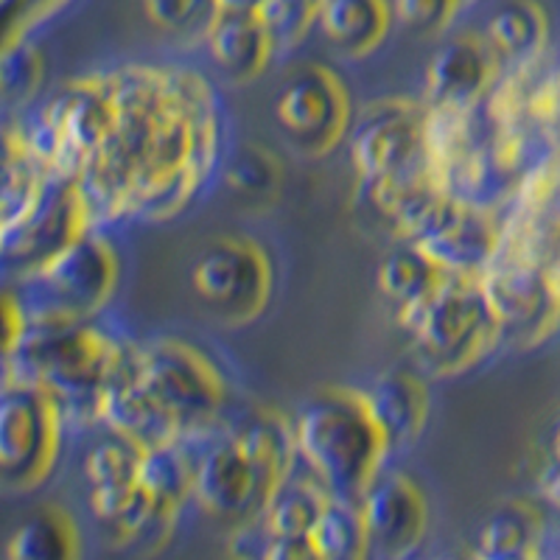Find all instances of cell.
Listing matches in <instances>:
<instances>
[{"label": "cell", "mask_w": 560, "mask_h": 560, "mask_svg": "<svg viewBox=\"0 0 560 560\" xmlns=\"http://www.w3.org/2000/svg\"><path fill=\"white\" fill-rule=\"evenodd\" d=\"M275 493L258 465L233 432L205 448L197 459L194 499L205 513L217 518H258Z\"/></svg>", "instance_id": "12"}, {"label": "cell", "mask_w": 560, "mask_h": 560, "mask_svg": "<svg viewBox=\"0 0 560 560\" xmlns=\"http://www.w3.org/2000/svg\"><path fill=\"white\" fill-rule=\"evenodd\" d=\"M7 555L14 560H62L79 555V533L65 510H37L9 538Z\"/></svg>", "instance_id": "28"}, {"label": "cell", "mask_w": 560, "mask_h": 560, "mask_svg": "<svg viewBox=\"0 0 560 560\" xmlns=\"http://www.w3.org/2000/svg\"><path fill=\"white\" fill-rule=\"evenodd\" d=\"M547 457L560 459V412L555 415L552 427H549V438H547Z\"/></svg>", "instance_id": "41"}, {"label": "cell", "mask_w": 560, "mask_h": 560, "mask_svg": "<svg viewBox=\"0 0 560 560\" xmlns=\"http://www.w3.org/2000/svg\"><path fill=\"white\" fill-rule=\"evenodd\" d=\"M298 457L334 499L359 502L382 471L387 440L370 412L368 393L323 389L294 420Z\"/></svg>", "instance_id": "3"}, {"label": "cell", "mask_w": 560, "mask_h": 560, "mask_svg": "<svg viewBox=\"0 0 560 560\" xmlns=\"http://www.w3.org/2000/svg\"><path fill=\"white\" fill-rule=\"evenodd\" d=\"M499 219H502L499 249L541 264L560 280V188L538 208L504 210Z\"/></svg>", "instance_id": "22"}, {"label": "cell", "mask_w": 560, "mask_h": 560, "mask_svg": "<svg viewBox=\"0 0 560 560\" xmlns=\"http://www.w3.org/2000/svg\"><path fill=\"white\" fill-rule=\"evenodd\" d=\"M143 3H147V14L154 26L168 28V32H183L197 23L205 9L217 12L213 0H143Z\"/></svg>", "instance_id": "36"}, {"label": "cell", "mask_w": 560, "mask_h": 560, "mask_svg": "<svg viewBox=\"0 0 560 560\" xmlns=\"http://www.w3.org/2000/svg\"><path fill=\"white\" fill-rule=\"evenodd\" d=\"M459 0H393L395 18L415 32H440L452 14L457 12Z\"/></svg>", "instance_id": "35"}, {"label": "cell", "mask_w": 560, "mask_h": 560, "mask_svg": "<svg viewBox=\"0 0 560 560\" xmlns=\"http://www.w3.org/2000/svg\"><path fill=\"white\" fill-rule=\"evenodd\" d=\"M138 482L147 490L160 513L174 516L194 497L197 482V459L185 452L179 440L149 446L140 454Z\"/></svg>", "instance_id": "23"}, {"label": "cell", "mask_w": 560, "mask_h": 560, "mask_svg": "<svg viewBox=\"0 0 560 560\" xmlns=\"http://www.w3.org/2000/svg\"><path fill=\"white\" fill-rule=\"evenodd\" d=\"M217 12H236V14H258L267 0H213Z\"/></svg>", "instance_id": "40"}, {"label": "cell", "mask_w": 560, "mask_h": 560, "mask_svg": "<svg viewBox=\"0 0 560 560\" xmlns=\"http://www.w3.org/2000/svg\"><path fill=\"white\" fill-rule=\"evenodd\" d=\"M121 261L113 244L90 230L48 261L20 275V303L28 325L84 323L107 306Z\"/></svg>", "instance_id": "5"}, {"label": "cell", "mask_w": 560, "mask_h": 560, "mask_svg": "<svg viewBox=\"0 0 560 560\" xmlns=\"http://www.w3.org/2000/svg\"><path fill=\"white\" fill-rule=\"evenodd\" d=\"M415 357L434 376H454L482 362L502 339L479 278L448 275L423 303L401 312Z\"/></svg>", "instance_id": "4"}, {"label": "cell", "mask_w": 560, "mask_h": 560, "mask_svg": "<svg viewBox=\"0 0 560 560\" xmlns=\"http://www.w3.org/2000/svg\"><path fill=\"white\" fill-rule=\"evenodd\" d=\"M48 188H51V174L28 152L23 135L9 129L7 160H3V236L34 217Z\"/></svg>", "instance_id": "24"}, {"label": "cell", "mask_w": 560, "mask_h": 560, "mask_svg": "<svg viewBox=\"0 0 560 560\" xmlns=\"http://www.w3.org/2000/svg\"><path fill=\"white\" fill-rule=\"evenodd\" d=\"M446 278V269L438 267L418 244L409 242L384 255V261L378 264V289L398 306V314L423 303Z\"/></svg>", "instance_id": "26"}, {"label": "cell", "mask_w": 560, "mask_h": 560, "mask_svg": "<svg viewBox=\"0 0 560 560\" xmlns=\"http://www.w3.org/2000/svg\"><path fill=\"white\" fill-rule=\"evenodd\" d=\"M314 555L325 560H353L370 552V535L359 502L328 499L312 535Z\"/></svg>", "instance_id": "29"}, {"label": "cell", "mask_w": 560, "mask_h": 560, "mask_svg": "<svg viewBox=\"0 0 560 560\" xmlns=\"http://www.w3.org/2000/svg\"><path fill=\"white\" fill-rule=\"evenodd\" d=\"M65 420L62 404L48 389L7 378L0 404V471L9 488L28 490L51 474Z\"/></svg>", "instance_id": "6"}, {"label": "cell", "mask_w": 560, "mask_h": 560, "mask_svg": "<svg viewBox=\"0 0 560 560\" xmlns=\"http://www.w3.org/2000/svg\"><path fill=\"white\" fill-rule=\"evenodd\" d=\"M368 524L370 549L382 555H407L427 538L429 504L420 485L404 471H387L373 479L359 499Z\"/></svg>", "instance_id": "14"}, {"label": "cell", "mask_w": 560, "mask_h": 560, "mask_svg": "<svg viewBox=\"0 0 560 560\" xmlns=\"http://www.w3.org/2000/svg\"><path fill=\"white\" fill-rule=\"evenodd\" d=\"M57 3H62V0H0V18H3V28H7L3 43L23 37V32L32 26V20L48 14Z\"/></svg>", "instance_id": "37"}, {"label": "cell", "mask_w": 560, "mask_h": 560, "mask_svg": "<svg viewBox=\"0 0 560 560\" xmlns=\"http://www.w3.org/2000/svg\"><path fill=\"white\" fill-rule=\"evenodd\" d=\"M208 48L228 77L244 82L267 68L275 39L258 14L217 12L208 26Z\"/></svg>", "instance_id": "19"}, {"label": "cell", "mask_w": 560, "mask_h": 560, "mask_svg": "<svg viewBox=\"0 0 560 560\" xmlns=\"http://www.w3.org/2000/svg\"><path fill=\"white\" fill-rule=\"evenodd\" d=\"M224 179L242 197H272L280 185V166L272 152L249 143L228 160Z\"/></svg>", "instance_id": "33"}, {"label": "cell", "mask_w": 560, "mask_h": 560, "mask_svg": "<svg viewBox=\"0 0 560 560\" xmlns=\"http://www.w3.org/2000/svg\"><path fill=\"white\" fill-rule=\"evenodd\" d=\"M328 499L331 493L319 482L289 477L269 497L267 508L258 518L272 538H308Z\"/></svg>", "instance_id": "27"}, {"label": "cell", "mask_w": 560, "mask_h": 560, "mask_svg": "<svg viewBox=\"0 0 560 560\" xmlns=\"http://www.w3.org/2000/svg\"><path fill=\"white\" fill-rule=\"evenodd\" d=\"M387 0H325L319 9V28L337 48L348 54H368L389 28Z\"/></svg>", "instance_id": "25"}, {"label": "cell", "mask_w": 560, "mask_h": 560, "mask_svg": "<svg viewBox=\"0 0 560 560\" xmlns=\"http://www.w3.org/2000/svg\"><path fill=\"white\" fill-rule=\"evenodd\" d=\"M93 213L79 183L51 179L43 205L34 210L26 224L3 236V255L9 264H18L20 275L48 261L51 255L88 236Z\"/></svg>", "instance_id": "13"}, {"label": "cell", "mask_w": 560, "mask_h": 560, "mask_svg": "<svg viewBox=\"0 0 560 560\" xmlns=\"http://www.w3.org/2000/svg\"><path fill=\"white\" fill-rule=\"evenodd\" d=\"M448 275L479 278L502 247V219L497 210L477 208L459 199L434 233L418 244Z\"/></svg>", "instance_id": "17"}, {"label": "cell", "mask_w": 560, "mask_h": 560, "mask_svg": "<svg viewBox=\"0 0 560 560\" xmlns=\"http://www.w3.org/2000/svg\"><path fill=\"white\" fill-rule=\"evenodd\" d=\"M303 558H317L308 538H272L269 560H303Z\"/></svg>", "instance_id": "39"}, {"label": "cell", "mask_w": 560, "mask_h": 560, "mask_svg": "<svg viewBox=\"0 0 560 560\" xmlns=\"http://www.w3.org/2000/svg\"><path fill=\"white\" fill-rule=\"evenodd\" d=\"M275 45H294L319 18L314 0H267L258 12Z\"/></svg>", "instance_id": "34"}, {"label": "cell", "mask_w": 560, "mask_h": 560, "mask_svg": "<svg viewBox=\"0 0 560 560\" xmlns=\"http://www.w3.org/2000/svg\"><path fill=\"white\" fill-rule=\"evenodd\" d=\"M485 39L508 70L544 59L549 43V18L535 0H508L488 18Z\"/></svg>", "instance_id": "20"}, {"label": "cell", "mask_w": 560, "mask_h": 560, "mask_svg": "<svg viewBox=\"0 0 560 560\" xmlns=\"http://www.w3.org/2000/svg\"><path fill=\"white\" fill-rule=\"evenodd\" d=\"M191 287L219 317L247 323L267 306L272 267L264 249L249 238H217L194 261Z\"/></svg>", "instance_id": "9"}, {"label": "cell", "mask_w": 560, "mask_h": 560, "mask_svg": "<svg viewBox=\"0 0 560 560\" xmlns=\"http://www.w3.org/2000/svg\"><path fill=\"white\" fill-rule=\"evenodd\" d=\"M129 348L84 323L28 325L26 337L7 350V378L37 384L62 404L65 418L96 423L102 395Z\"/></svg>", "instance_id": "2"}, {"label": "cell", "mask_w": 560, "mask_h": 560, "mask_svg": "<svg viewBox=\"0 0 560 560\" xmlns=\"http://www.w3.org/2000/svg\"><path fill=\"white\" fill-rule=\"evenodd\" d=\"M348 96L331 70L308 65L287 79L275 102L280 129L312 154H323L348 129Z\"/></svg>", "instance_id": "11"}, {"label": "cell", "mask_w": 560, "mask_h": 560, "mask_svg": "<svg viewBox=\"0 0 560 560\" xmlns=\"http://www.w3.org/2000/svg\"><path fill=\"white\" fill-rule=\"evenodd\" d=\"M479 287L502 328V339L533 348L560 328V280L541 264L499 249L479 275Z\"/></svg>", "instance_id": "8"}, {"label": "cell", "mask_w": 560, "mask_h": 560, "mask_svg": "<svg viewBox=\"0 0 560 560\" xmlns=\"http://www.w3.org/2000/svg\"><path fill=\"white\" fill-rule=\"evenodd\" d=\"M370 412L376 418L389 452L407 448L429 418V387L409 370H389L368 393Z\"/></svg>", "instance_id": "18"}, {"label": "cell", "mask_w": 560, "mask_h": 560, "mask_svg": "<svg viewBox=\"0 0 560 560\" xmlns=\"http://www.w3.org/2000/svg\"><path fill=\"white\" fill-rule=\"evenodd\" d=\"M544 518L529 502H508L479 524L474 535V558L482 560H522L541 552Z\"/></svg>", "instance_id": "21"}, {"label": "cell", "mask_w": 560, "mask_h": 560, "mask_svg": "<svg viewBox=\"0 0 560 560\" xmlns=\"http://www.w3.org/2000/svg\"><path fill=\"white\" fill-rule=\"evenodd\" d=\"M140 382L152 389L185 434L213 427L224 407V382L210 359L179 339L135 348Z\"/></svg>", "instance_id": "7"}, {"label": "cell", "mask_w": 560, "mask_h": 560, "mask_svg": "<svg viewBox=\"0 0 560 560\" xmlns=\"http://www.w3.org/2000/svg\"><path fill=\"white\" fill-rule=\"evenodd\" d=\"M98 420L109 432L132 440L140 448L185 438L183 427L174 420V415L154 398L147 384L140 382L138 364H135V348H129L124 364L104 389Z\"/></svg>", "instance_id": "16"}, {"label": "cell", "mask_w": 560, "mask_h": 560, "mask_svg": "<svg viewBox=\"0 0 560 560\" xmlns=\"http://www.w3.org/2000/svg\"><path fill=\"white\" fill-rule=\"evenodd\" d=\"M535 490H538L541 502L560 516V459H544L541 471L535 477Z\"/></svg>", "instance_id": "38"}, {"label": "cell", "mask_w": 560, "mask_h": 560, "mask_svg": "<svg viewBox=\"0 0 560 560\" xmlns=\"http://www.w3.org/2000/svg\"><path fill=\"white\" fill-rule=\"evenodd\" d=\"M45 82V59L37 45L23 37L3 43V96L12 104H28Z\"/></svg>", "instance_id": "32"}, {"label": "cell", "mask_w": 560, "mask_h": 560, "mask_svg": "<svg viewBox=\"0 0 560 560\" xmlns=\"http://www.w3.org/2000/svg\"><path fill=\"white\" fill-rule=\"evenodd\" d=\"M463 3H471V0H459V7H463Z\"/></svg>", "instance_id": "42"}, {"label": "cell", "mask_w": 560, "mask_h": 560, "mask_svg": "<svg viewBox=\"0 0 560 560\" xmlns=\"http://www.w3.org/2000/svg\"><path fill=\"white\" fill-rule=\"evenodd\" d=\"M143 448L132 440L121 438V434L109 432L107 440L96 443L84 454L82 471L88 479V488H98V485H115V482H135L138 479V465Z\"/></svg>", "instance_id": "31"}, {"label": "cell", "mask_w": 560, "mask_h": 560, "mask_svg": "<svg viewBox=\"0 0 560 560\" xmlns=\"http://www.w3.org/2000/svg\"><path fill=\"white\" fill-rule=\"evenodd\" d=\"M429 104L409 98H384L370 104L350 132V160L362 183L393 177L427 163L423 129Z\"/></svg>", "instance_id": "10"}, {"label": "cell", "mask_w": 560, "mask_h": 560, "mask_svg": "<svg viewBox=\"0 0 560 560\" xmlns=\"http://www.w3.org/2000/svg\"><path fill=\"white\" fill-rule=\"evenodd\" d=\"M518 84L522 118L544 132L560 129V65H544V59L524 68H513Z\"/></svg>", "instance_id": "30"}, {"label": "cell", "mask_w": 560, "mask_h": 560, "mask_svg": "<svg viewBox=\"0 0 560 560\" xmlns=\"http://www.w3.org/2000/svg\"><path fill=\"white\" fill-rule=\"evenodd\" d=\"M504 65L490 43L477 34H459L438 48L427 68V93L434 107H479Z\"/></svg>", "instance_id": "15"}, {"label": "cell", "mask_w": 560, "mask_h": 560, "mask_svg": "<svg viewBox=\"0 0 560 560\" xmlns=\"http://www.w3.org/2000/svg\"><path fill=\"white\" fill-rule=\"evenodd\" d=\"M115 132L79 179L93 219H168L197 197L219 154L208 82L183 68L127 65L109 73Z\"/></svg>", "instance_id": "1"}]
</instances>
